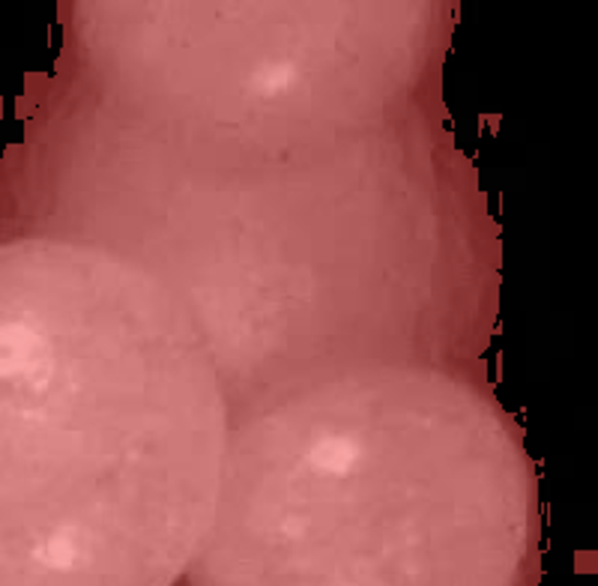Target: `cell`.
<instances>
[{
    "instance_id": "obj_1",
    "label": "cell",
    "mask_w": 598,
    "mask_h": 586,
    "mask_svg": "<svg viewBox=\"0 0 598 586\" xmlns=\"http://www.w3.org/2000/svg\"><path fill=\"white\" fill-rule=\"evenodd\" d=\"M93 117L145 228L105 249L174 290L261 395L416 344L444 281L419 3H90Z\"/></svg>"
},
{
    "instance_id": "obj_2",
    "label": "cell",
    "mask_w": 598,
    "mask_h": 586,
    "mask_svg": "<svg viewBox=\"0 0 598 586\" xmlns=\"http://www.w3.org/2000/svg\"><path fill=\"white\" fill-rule=\"evenodd\" d=\"M231 401L165 281L67 233L0 237V586H177Z\"/></svg>"
},
{
    "instance_id": "obj_3",
    "label": "cell",
    "mask_w": 598,
    "mask_h": 586,
    "mask_svg": "<svg viewBox=\"0 0 598 586\" xmlns=\"http://www.w3.org/2000/svg\"><path fill=\"white\" fill-rule=\"evenodd\" d=\"M536 479L482 383L363 359L231 413L186 586H521Z\"/></svg>"
}]
</instances>
